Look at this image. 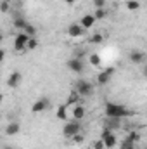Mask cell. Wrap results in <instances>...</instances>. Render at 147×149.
<instances>
[{"label": "cell", "mask_w": 147, "mask_h": 149, "mask_svg": "<svg viewBox=\"0 0 147 149\" xmlns=\"http://www.w3.org/2000/svg\"><path fill=\"white\" fill-rule=\"evenodd\" d=\"M74 92L80 95V97H90L94 94V83L90 80H85V78H80L76 80L74 83Z\"/></svg>", "instance_id": "1"}, {"label": "cell", "mask_w": 147, "mask_h": 149, "mask_svg": "<svg viewBox=\"0 0 147 149\" xmlns=\"http://www.w3.org/2000/svg\"><path fill=\"white\" fill-rule=\"evenodd\" d=\"M104 109H106V116L109 118H125L130 114V111L123 104H116V102H107Z\"/></svg>", "instance_id": "2"}, {"label": "cell", "mask_w": 147, "mask_h": 149, "mask_svg": "<svg viewBox=\"0 0 147 149\" xmlns=\"http://www.w3.org/2000/svg\"><path fill=\"white\" fill-rule=\"evenodd\" d=\"M83 130V127H81V123L80 121H68V123H64V128H62V134H64V137H73L76 134H80Z\"/></svg>", "instance_id": "3"}, {"label": "cell", "mask_w": 147, "mask_h": 149, "mask_svg": "<svg viewBox=\"0 0 147 149\" xmlns=\"http://www.w3.org/2000/svg\"><path fill=\"white\" fill-rule=\"evenodd\" d=\"M101 141L104 142L106 149H112V148H116V144H118V139H116V135L112 134V130L106 128V127H104V130H102V134H101Z\"/></svg>", "instance_id": "4"}, {"label": "cell", "mask_w": 147, "mask_h": 149, "mask_svg": "<svg viewBox=\"0 0 147 149\" xmlns=\"http://www.w3.org/2000/svg\"><path fill=\"white\" fill-rule=\"evenodd\" d=\"M68 70L73 71V73H76V74H81L85 71V63H83V59L71 57V59L68 61Z\"/></svg>", "instance_id": "5"}, {"label": "cell", "mask_w": 147, "mask_h": 149, "mask_svg": "<svg viewBox=\"0 0 147 149\" xmlns=\"http://www.w3.org/2000/svg\"><path fill=\"white\" fill-rule=\"evenodd\" d=\"M28 35L26 33H23V31H19L16 38H14V50H17V52H23L24 49H26V43H28Z\"/></svg>", "instance_id": "6"}, {"label": "cell", "mask_w": 147, "mask_h": 149, "mask_svg": "<svg viewBox=\"0 0 147 149\" xmlns=\"http://www.w3.org/2000/svg\"><path fill=\"white\" fill-rule=\"evenodd\" d=\"M49 106H50V99H49V97H42V99H38L37 102L31 106V111L33 113H42V111H45Z\"/></svg>", "instance_id": "7"}, {"label": "cell", "mask_w": 147, "mask_h": 149, "mask_svg": "<svg viewBox=\"0 0 147 149\" xmlns=\"http://www.w3.org/2000/svg\"><path fill=\"white\" fill-rule=\"evenodd\" d=\"M21 81H23V74L19 73V71H12V73L9 74V78H7V87L16 88V87H19Z\"/></svg>", "instance_id": "8"}, {"label": "cell", "mask_w": 147, "mask_h": 149, "mask_svg": "<svg viewBox=\"0 0 147 149\" xmlns=\"http://www.w3.org/2000/svg\"><path fill=\"white\" fill-rule=\"evenodd\" d=\"M68 35H69L71 38H80V37L85 35V30H83L78 23H73V24L68 26Z\"/></svg>", "instance_id": "9"}, {"label": "cell", "mask_w": 147, "mask_h": 149, "mask_svg": "<svg viewBox=\"0 0 147 149\" xmlns=\"http://www.w3.org/2000/svg\"><path fill=\"white\" fill-rule=\"evenodd\" d=\"M94 24H95V17H94V14H85V16L80 19V26H81L83 30H90Z\"/></svg>", "instance_id": "10"}, {"label": "cell", "mask_w": 147, "mask_h": 149, "mask_svg": "<svg viewBox=\"0 0 147 149\" xmlns=\"http://www.w3.org/2000/svg\"><path fill=\"white\" fill-rule=\"evenodd\" d=\"M146 61V54L142 50H132L130 52V63L133 64H142Z\"/></svg>", "instance_id": "11"}, {"label": "cell", "mask_w": 147, "mask_h": 149, "mask_svg": "<svg viewBox=\"0 0 147 149\" xmlns=\"http://www.w3.org/2000/svg\"><path fill=\"white\" fill-rule=\"evenodd\" d=\"M85 114H87V109H85L81 104H74V108H73V118L76 120V121L83 120V118H85Z\"/></svg>", "instance_id": "12"}, {"label": "cell", "mask_w": 147, "mask_h": 149, "mask_svg": "<svg viewBox=\"0 0 147 149\" xmlns=\"http://www.w3.org/2000/svg\"><path fill=\"white\" fill-rule=\"evenodd\" d=\"M19 130H21V125H19L17 121H10V123L7 125V128H5V134H7V135H16Z\"/></svg>", "instance_id": "13"}, {"label": "cell", "mask_w": 147, "mask_h": 149, "mask_svg": "<svg viewBox=\"0 0 147 149\" xmlns=\"http://www.w3.org/2000/svg\"><path fill=\"white\" fill-rule=\"evenodd\" d=\"M111 76H112V74H109L106 70H104V71H101V73L97 74V83H99V85H107V83H109V80H111Z\"/></svg>", "instance_id": "14"}, {"label": "cell", "mask_w": 147, "mask_h": 149, "mask_svg": "<svg viewBox=\"0 0 147 149\" xmlns=\"http://www.w3.org/2000/svg\"><path fill=\"white\" fill-rule=\"evenodd\" d=\"M26 24H28V21H26V19L23 17V16H16V17H14V28H16V30L23 31Z\"/></svg>", "instance_id": "15"}, {"label": "cell", "mask_w": 147, "mask_h": 149, "mask_svg": "<svg viewBox=\"0 0 147 149\" xmlns=\"http://www.w3.org/2000/svg\"><path fill=\"white\" fill-rule=\"evenodd\" d=\"M55 116H57V120H66L68 118V106L66 104H61L59 108H57V111H55Z\"/></svg>", "instance_id": "16"}, {"label": "cell", "mask_w": 147, "mask_h": 149, "mask_svg": "<svg viewBox=\"0 0 147 149\" xmlns=\"http://www.w3.org/2000/svg\"><path fill=\"white\" fill-rule=\"evenodd\" d=\"M23 33H26L28 37H37V28H35L33 24H30V23H28V24L24 26V30H23Z\"/></svg>", "instance_id": "17"}, {"label": "cell", "mask_w": 147, "mask_h": 149, "mask_svg": "<svg viewBox=\"0 0 147 149\" xmlns=\"http://www.w3.org/2000/svg\"><path fill=\"white\" fill-rule=\"evenodd\" d=\"M102 42H104V35H102V33H94V35L90 37V43H94V45L102 43Z\"/></svg>", "instance_id": "18"}, {"label": "cell", "mask_w": 147, "mask_h": 149, "mask_svg": "<svg viewBox=\"0 0 147 149\" xmlns=\"http://www.w3.org/2000/svg\"><path fill=\"white\" fill-rule=\"evenodd\" d=\"M37 47H38L37 37H30V38H28V43H26V49H28V50H35Z\"/></svg>", "instance_id": "19"}, {"label": "cell", "mask_w": 147, "mask_h": 149, "mask_svg": "<svg viewBox=\"0 0 147 149\" xmlns=\"http://www.w3.org/2000/svg\"><path fill=\"white\" fill-rule=\"evenodd\" d=\"M139 7H140V2L139 0H128L126 2V9L128 10H137Z\"/></svg>", "instance_id": "20"}, {"label": "cell", "mask_w": 147, "mask_h": 149, "mask_svg": "<svg viewBox=\"0 0 147 149\" xmlns=\"http://www.w3.org/2000/svg\"><path fill=\"white\" fill-rule=\"evenodd\" d=\"M88 59H90V64L92 66H101V56L99 54H90Z\"/></svg>", "instance_id": "21"}, {"label": "cell", "mask_w": 147, "mask_h": 149, "mask_svg": "<svg viewBox=\"0 0 147 149\" xmlns=\"http://www.w3.org/2000/svg\"><path fill=\"white\" fill-rule=\"evenodd\" d=\"M119 149H135V142H132L130 139H125V141L119 144Z\"/></svg>", "instance_id": "22"}, {"label": "cell", "mask_w": 147, "mask_h": 149, "mask_svg": "<svg viewBox=\"0 0 147 149\" xmlns=\"http://www.w3.org/2000/svg\"><path fill=\"white\" fill-rule=\"evenodd\" d=\"M106 16H107L106 9H95V12H94V17H95V21H97V19H104Z\"/></svg>", "instance_id": "23"}, {"label": "cell", "mask_w": 147, "mask_h": 149, "mask_svg": "<svg viewBox=\"0 0 147 149\" xmlns=\"http://www.w3.org/2000/svg\"><path fill=\"white\" fill-rule=\"evenodd\" d=\"M9 10H10V2H2V0H0V12L7 14Z\"/></svg>", "instance_id": "24"}, {"label": "cell", "mask_w": 147, "mask_h": 149, "mask_svg": "<svg viewBox=\"0 0 147 149\" xmlns=\"http://www.w3.org/2000/svg\"><path fill=\"white\" fill-rule=\"evenodd\" d=\"M78 102H80V95L73 90V94H71L69 99H68V104H78Z\"/></svg>", "instance_id": "25"}, {"label": "cell", "mask_w": 147, "mask_h": 149, "mask_svg": "<svg viewBox=\"0 0 147 149\" xmlns=\"http://www.w3.org/2000/svg\"><path fill=\"white\" fill-rule=\"evenodd\" d=\"M126 139H130V141H132V142H135V144H137V141H139V139H140V135H139V134H137V132H135V130H132V132H130V134H128V137H126Z\"/></svg>", "instance_id": "26"}, {"label": "cell", "mask_w": 147, "mask_h": 149, "mask_svg": "<svg viewBox=\"0 0 147 149\" xmlns=\"http://www.w3.org/2000/svg\"><path fill=\"white\" fill-rule=\"evenodd\" d=\"M71 139H73L74 142H76V144H81V142H83V141H85V137H83V135H81V132H80V134H76V135H73V137H71Z\"/></svg>", "instance_id": "27"}, {"label": "cell", "mask_w": 147, "mask_h": 149, "mask_svg": "<svg viewBox=\"0 0 147 149\" xmlns=\"http://www.w3.org/2000/svg\"><path fill=\"white\" fill-rule=\"evenodd\" d=\"M94 7L95 9H104L106 7V0H95L94 2Z\"/></svg>", "instance_id": "28"}, {"label": "cell", "mask_w": 147, "mask_h": 149, "mask_svg": "<svg viewBox=\"0 0 147 149\" xmlns=\"http://www.w3.org/2000/svg\"><path fill=\"white\" fill-rule=\"evenodd\" d=\"M94 149H106V146H104V142L99 139V141H95V142H94Z\"/></svg>", "instance_id": "29"}, {"label": "cell", "mask_w": 147, "mask_h": 149, "mask_svg": "<svg viewBox=\"0 0 147 149\" xmlns=\"http://www.w3.org/2000/svg\"><path fill=\"white\" fill-rule=\"evenodd\" d=\"M3 59H5V50H3V49H0V63H2Z\"/></svg>", "instance_id": "30"}, {"label": "cell", "mask_w": 147, "mask_h": 149, "mask_svg": "<svg viewBox=\"0 0 147 149\" xmlns=\"http://www.w3.org/2000/svg\"><path fill=\"white\" fill-rule=\"evenodd\" d=\"M62 2H64V3H68V5H74L78 0H62Z\"/></svg>", "instance_id": "31"}, {"label": "cell", "mask_w": 147, "mask_h": 149, "mask_svg": "<svg viewBox=\"0 0 147 149\" xmlns=\"http://www.w3.org/2000/svg\"><path fill=\"white\" fill-rule=\"evenodd\" d=\"M106 71H107V73H109V74H112V73H114V71H116V70H114V68H106Z\"/></svg>", "instance_id": "32"}, {"label": "cell", "mask_w": 147, "mask_h": 149, "mask_svg": "<svg viewBox=\"0 0 147 149\" xmlns=\"http://www.w3.org/2000/svg\"><path fill=\"white\" fill-rule=\"evenodd\" d=\"M2 99H3V95H2V94H0V104H2Z\"/></svg>", "instance_id": "33"}, {"label": "cell", "mask_w": 147, "mask_h": 149, "mask_svg": "<svg viewBox=\"0 0 147 149\" xmlns=\"http://www.w3.org/2000/svg\"><path fill=\"white\" fill-rule=\"evenodd\" d=\"M3 149H12V148H10V146H7V148H3Z\"/></svg>", "instance_id": "34"}, {"label": "cell", "mask_w": 147, "mask_h": 149, "mask_svg": "<svg viewBox=\"0 0 147 149\" xmlns=\"http://www.w3.org/2000/svg\"><path fill=\"white\" fill-rule=\"evenodd\" d=\"M2 2H10V0H2Z\"/></svg>", "instance_id": "35"}, {"label": "cell", "mask_w": 147, "mask_h": 149, "mask_svg": "<svg viewBox=\"0 0 147 149\" xmlns=\"http://www.w3.org/2000/svg\"><path fill=\"white\" fill-rule=\"evenodd\" d=\"M0 37H3V35H2V31H0Z\"/></svg>", "instance_id": "36"}, {"label": "cell", "mask_w": 147, "mask_h": 149, "mask_svg": "<svg viewBox=\"0 0 147 149\" xmlns=\"http://www.w3.org/2000/svg\"><path fill=\"white\" fill-rule=\"evenodd\" d=\"M2 38H3V37H0V42H2Z\"/></svg>", "instance_id": "37"}, {"label": "cell", "mask_w": 147, "mask_h": 149, "mask_svg": "<svg viewBox=\"0 0 147 149\" xmlns=\"http://www.w3.org/2000/svg\"><path fill=\"white\" fill-rule=\"evenodd\" d=\"M92 2H95V0H92Z\"/></svg>", "instance_id": "38"}]
</instances>
